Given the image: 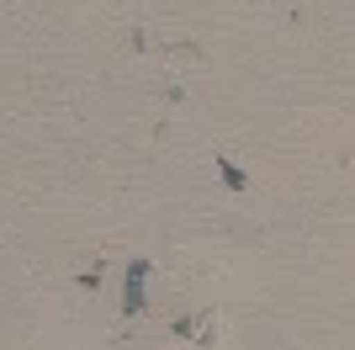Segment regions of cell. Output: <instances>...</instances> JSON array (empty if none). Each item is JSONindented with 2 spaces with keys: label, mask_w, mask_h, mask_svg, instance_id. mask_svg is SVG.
<instances>
[{
  "label": "cell",
  "mask_w": 355,
  "mask_h": 350,
  "mask_svg": "<svg viewBox=\"0 0 355 350\" xmlns=\"http://www.w3.org/2000/svg\"><path fill=\"white\" fill-rule=\"evenodd\" d=\"M144 276H148V260H128V281H122V313H144Z\"/></svg>",
  "instance_id": "cell-1"
},
{
  "label": "cell",
  "mask_w": 355,
  "mask_h": 350,
  "mask_svg": "<svg viewBox=\"0 0 355 350\" xmlns=\"http://www.w3.org/2000/svg\"><path fill=\"white\" fill-rule=\"evenodd\" d=\"M218 175H223V186H234V191H244V170H239L234 160H218Z\"/></svg>",
  "instance_id": "cell-2"
}]
</instances>
